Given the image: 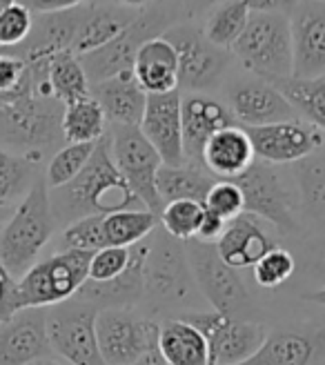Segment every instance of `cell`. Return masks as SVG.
Listing matches in <instances>:
<instances>
[{
    "instance_id": "cell-1",
    "label": "cell",
    "mask_w": 325,
    "mask_h": 365,
    "mask_svg": "<svg viewBox=\"0 0 325 365\" xmlns=\"http://www.w3.org/2000/svg\"><path fill=\"white\" fill-rule=\"evenodd\" d=\"M49 203L53 221L63 223L65 227L85 216H105L120 210H145L116 170L107 134L96 143L92 158L74 180L58 190H49Z\"/></svg>"
},
{
    "instance_id": "cell-2",
    "label": "cell",
    "mask_w": 325,
    "mask_h": 365,
    "mask_svg": "<svg viewBox=\"0 0 325 365\" xmlns=\"http://www.w3.org/2000/svg\"><path fill=\"white\" fill-rule=\"evenodd\" d=\"M65 105L33 91L31 74L9 94L0 96V143L18 154L43 158L45 150L63 138L61 120Z\"/></svg>"
},
{
    "instance_id": "cell-3",
    "label": "cell",
    "mask_w": 325,
    "mask_h": 365,
    "mask_svg": "<svg viewBox=\"0 0 325 365\" xmlns=\"http://www.w3.org/2000/svg\"><path fill=\"white\" fill-rule=\"evenodd\" d=\"M56 221L49 203V187L38 178L0 227V263L18 281L36 263L49 243Z\"/></svg>"
},
{
    "instance_id": "cell-4",
    "label": "cell",
    "mask_w": 325,
    "mask_h": 365,
    "mask_svg": "<svg viewBox=\"0 0 325 365\" xmlns=\"http://www.w3.org/2000/svg\"><path fill=\"white\" fill-rule=\"evenodd\" d=\"M232 51L239 63L261 81L272 85L290 81L294 71L290 16L252 14Z\"/></svg>"
},
{
    "instance_id": "cell-5",
    "label": "cell",
    "mask_w": 325,
    "mask_h": 365,
    "mask_svg": "<svg viewBox=\"0 0 325 365\" xmlns=\"http://www.w3.org/2000/svg\"><path fill=\"white\" fill-rule=\"evenodd\" d=\"M92 252L63 250L58 254L36 261L21 279L16 281L18 303L25 307H53L78 294L89 279Z\"/></svg>"
},
{
    "instance_id": "cell-6",
    "label": "cell",
    "mask_w": 325,
    "mask_h": 365,
    "mask_svg": "<svg viewBox=\"0 0 325 365\" xmlns=\"http://www.w3.org/2000/svg\"><path fill=\"white\" fill-rule=\"evenodd\" d=\"M176 16L178 14L174 7L148 5L134 16V21L125 27V31L118 38H114L110 45H105L92 53H87V56H81L89 85L114 78L123 74V71H132L138 49L148 41L162 36L170 27L178 25Z\"/></svg>"
},
{
    "instance_id": "cell-7",
    "label": "cell",
    "mask_w": 325,
    "mask_h": 365,
    "mask_svg": "<svg viewBox=\"0 0 325 365\" xmlns=\"http://www.w3.org/2000/svg\"><path fill=\"white\" fill-rule=\"evenodd\" d=\"M196 292V283L185 254V243H180L167 232L154 230L148 241L145 259V297L160 307L187 305Z\"/></svg>"
},
{
    "instance_id": "cell-8",
    "label": "cell",
    "mask_w": 325,
    "mask_h": 365,
    "mask_svg": "<svg viewBox=\"0 0 325 365\" xmlns=\"http://www.w3.org/2000/svg\"><path fill=\"white\" fill-rule=\"evenodd\" d=\"M100 309L87 301L69 299L47 309V339L53 354L67 365H107L96 339Z\"/></svg>"
},
{
    "instance_id": "cell-9",
    "label": "cell",
    "mask_w": 325,
    "mask_h": 365,
    "mask_svg": "<svg viewBox=\"0 0 325 365\" xmlns=\"http://www.w3.org/2000/svg\"><path fill=\"white\" fill-rule=\"evenodd\" d=\"M185 254L194 283L210 301L212 309L229 319L243 321V314L252 307V299L237 269L221 261L219 252L212 243H201L196 239L187 241Z\"/></svg>"
},
{
    "instance_id": "cell-10",
    "label": "cell",
    "mask_w": 325,
    "mask_h": 365,
    "mask_svg": "<svg viewBox=\"0 0 325 365\" xmlns=\"http://www.w3.org/2000/svg\"><path fill=\"white\" fill-rule=\"evenodd\" d=\"M107 136H110V152L116 170L136 194L143 207L158 216L162 210L156 192V174L162 168L158 152L136 125H112V132Z\"/></svg>"
},
{
    "instance_id": "cell-11",
    "label": "cell",
    "mask_w": 325,
    "mask_h": 365,
    "mask_svg": "<svg viewBox=\"0 0 325 365\" xmlns=\"http://www.w3.org/2000/svg\"><path fill=\"white\" fill-rule=\"evenodd\" d=\"M178 319L194 325L207 343V365H239L265 341V327L229 319L216 309H190Z\"/></svg>"
},
{
    "instance_id": "cell-12",
    "label": "cell",
    "mask_w": 325,
    "mask_h": 365,
    "mask_svg": "<svg viewBox=\"0 0 325 365\" xmlns=\"http://www.w3.org/2000/svg\"><path fill=\"white\" fill-rule=\"evenodd\" d=\"M160 325L145 319L132 307L100 309L96 317L98 350L107 365H132L158 345Z\"/></svg>"
},
{
    "instance_id": "cell-13",
    "label": "cell",
    "mask_w": 325,
    "mask_h": 365,
    "mask_svg": "<svg viewBox=\"0 0 325 365\" xmlns=\"http://www.w3.org/2000/svg\"><path fill=\"white\" fill-rule=\"evenodd\" d=\"M234 182L243 194L245 214L265 218L283 232H292L296 227L292 192L274 165L254 160L241 176L234 178Z\"/></svg>"
},
{
    "instance_id": "cell-14",
    "label": "cell",
    "mask_w": 325,
    "mask_h": 365,
    "mask_svg": "<svg viewBox=\"0 0 325 365\" xmlns=\"http://www.w3.org/2000/svg\"><path fill=\"white\" fill-rule=\"evenodd\" d=\"M162 38H167L178 56V85L192 91H203L219 83L229 63V53L225 49L214 47L203 31L192 25H174Z\"/></svg>"
},
{
    "instance_id": "cell-15",
    "label": "cell",
    "mask_w": 325,
    "mask_h": 365,
    "mask_svg": "<svg viewBox=\"0 0 325 365\" xmlns=\"http://www.w3.org/2000/svg\"><path fill=\"white\" fill-rule=\"evenodd\" d=\"M257 160L269 165H296L325 143V134L312 123L294 118L263 127H245Z\"/></svg>"
},
{
    "instance_id": "cell-16",
    "label": "cell",
    "mask_w": 325,
    "mask_h": 365,
    "mask_svg": "<svg viewBox=\"0 0 325 365\" xmlns=\"http://www.w3.org/2000/svg\"><path fill=\"white\" fill-rule=\"evenodd\" d=\"M180 105H183V96L178 94V89L167 94H150L138 125L165 168H178L185 163Z\"/></svg>"
},
{
    "instance_id": "cell-17",
    "label": "cell",
    "mask_w": 325,
    "mask_h": 365,
    "mask_svg": "<svg viewBox=\"0 0 325 365\" xmlns=\"http://www.w3.org/2000/svg\"><path fill=\"white\" fill-rule=\"evenodd\" d=\"M294 81L325 76V0H301L290 16Z\"/></svg>"
},
{
    "instance_id": "cell-18",
    "label": "cell",
    "mask_w": 325,
    "mask_h": 365,
    "mask_svg": "<svg viewBox=\"0 0 325 365\" xmlns=\"http://www.w3.org/2000/svg\"><path fill=\"white\" fill-rule=\"evenodd\" d=\"M325 356V327L294 325L267 332L261 348L239 365H316Z\"/></svg>"
},
{
    "instance_id": "cell-19",
    "label": "cell",
    "mask_w": 325,
    "mask_h": 365,
    "mask_svg": "<svg viewBox=\"0 0 325 365\" xmlns=\"http://www.w3.org/2000/svg\"><path fill=\"white\" fill-rule=\"evenodd\" d=\"M45 319V307H25L0 323V365H31L53 354Z\"/></svg>"
},
{
    "instance_id": "cell-20",
    "label": "cell",
    "mask_w": 325,
    "mask_h": 365,
    "mask_svg": "<svg viewBox=\"0 0 325 365\" xmlns=\"http://www.w3.org/2000/svg\"><path fill=\"white\" fill-rule=\"evenodd\" d=\"M229 112L243 127H263L294 120L299 112L283 96V91L267 81H241L229 89Z\"/></svg>"
},
{
    "instance_id": "cell-21",
    "label": "cell",
    "mask_w": 325,
    "mask_h": 365,
    "mask_svg": "<svg viewBox=\"0 0 325 365\" xmlns=\"http://www.w3.org/2000/svg\"><path fill=\"white\" fill-rule=\"evenodd\" d=\"M180 116H183V152L185 163L203 168V150L205 143L223 127L237 125L229 107L219 103L216 98L203 94H190L180 105Z\"/></svg>"
},
{
    "instance_id": "cell-22",
    "label": "cell",
    "mask_w": 325,
    "mask_h": 365,
    "mask_svg": "<svg viewBox=\"0 0 325 365\" xmlns=\"http://www.w3.org/2000/svg\"><path fill=\"white\" fill-rule=\"evenodd\" d=\"M145 259H148V239L130 247V263L120 277L107 283L87 281L76 299L96 305L98 309L110 307H132L145 297Z\"/></svg>"
},
{
    "instance_id": "cell-23",
    "label": "cell",
    "mask_w": 325,
    "mask_h": 365,
    "mask_svg": "<svg viewBox=\"0 0 325 365\" xmlns=\"http://www.w3.org/2000/svg\"><path fill=\"white\" fill-rule=\"evenodd\" d=\"M257 160L252 140L241 125H229L216 132L203 150V170L219 180H234Z\"/></svg>"
},
{
    "instance_id": "cell-24",
    "label": "cell",
    "mask_w": 325,
    "mask_h": 365,
    "mask_svg": "<svg viewBox=\"0 0 325 365\" xmlns=\"http://www.w3.org/2000/svg\"><path fill=\"white\" fill-rule=\"evenodd\" d=\"M214 247L225 265L234 269H245L254 267L259 259L274 247V243L265 234V230L254 221V216L241 214L227 223L225 232L214 243Z\"/></svg>"
},
{
    "instance_id": "cell-25",
    "label": "cell",
    "mask_w": 325,
    "mask_h": 365,
    "mask_svg": "<svg viewBox=\"0 0 325 365\" xmlns=\"http://www.w3.org/2000/svg\"><path fill=\"white\" fill-rule=\"evenodd\" d=\"M132 74L145 94H167L178 89V56L167 38H152L134 58Z\"/></svg>"
},
{
    "instance_id": "cell-26",
    "label": "cell",
    "mask_w": 325,
    "mask_h": 365,
    "mask_svg": "<svg viewBox=\"0 0 325 365\" xmlns=\"http://www.w3.org/2000/svg\"><path fill=\"white\" fill-rule=\"evenodd\" d=\"M92 96L98 101L105 118L112 125H140L148 94L140 89L132 71H123L114 78L92 85Z\"/></svg>"
},
{
    "instance_id": "cell-27",
    "label": "cell",
    "mask_w": 325,
    "mask_h": 365,
    "mask_svg": "<svg viewBox=\"0 0 325 365\" xmlns=\"http://www.w3.org/2000/svg\"><path fill=\"white\" fill-rule=\"evenodd\" d=\"M132 9H112V7H87L83 23L76 31L74 45H71V53L76 56H87L105 45H110L114 38L125 31L134 21Z\"/></svg>"
},
{
    "instance_id": "cell-28",
    "label": "cell",
    "mask_w": 325,
    "mask_h": 365,
    "mask_svg": "<svg viewBox=\"0 0 325 365\" xmlns=\"http://www.w3.org/2000/svg\"><path fill=\"white\" fill-rule=\"evenodd\" d=\"M156 350L167 365H207L203 334L183 319H170L160 325Z\"/></svg>"
},
{
    "instance_id": "cell-29",
    "label": "cell",
    "mask_w": 325,
    "mask_h": 365,
    "mask_svg": "<svg viewBox=\"0 0 325 365\" xmlns=\"http://www.w3.org/2000/svg\"><path fill=\"white\" fill-rule=\"evenodd\" d=\"M214 178L203 168L183 163L178 168H165L162 165L156 174V192L160 203H172V200H196V203H205V196L212 190Z\"/></svg>"
},
{
    "instance_id": "cell-30",
    "label": "cell",
    "mask_w": 325,
    "mask_h": 365,
    "mask_svg": "<svg viewBox=\"0 0 325 365\" xmlns=\"http://www.w3.org/2000/svg\"><path fill=\"white\" fill-rule=\"evenodd\" d=\"M294 174L303 214L325 230V143L314 154L296 163Z\"/></svg>"
},
{
    "instance_id": "cell-31",
    "label": "cell",
    "mask_w": 325,
    "mask_h": 365,
    "mask_svg": "<svg viewBox=\"0 0 325 365\" xmlns=\"http://www.w3.org/2000/svg\"><path fill=\"white\" fill-rule=\"evenodd\" d=\"M107 118L98 101L89 94L81 101L65 105L61 132L67 145L71 143H98L107 132Z\"/></svg>"
},
{
    "instance_id": "cell-32",
    "label": "cell",
    "mask_w": 325,
    "mask_h": 365,
    "mask_svg": "<svg viewBox=\"0 0 325 365\" xmlns=\"http://www.w3.org/2000/svg\"><path fill=\"white\" fill-rule=\"evenodd\" d=\"M158 227V216L150 210H120L103 216L105 247H132Z\"/></svg>"
},
{
    "instance_id": "cell-33",
    "label": "cell",
    "mask_w": 325,
    "mask_h": 365,
    "mask_svg": "<svg viewBox=\"0 0 325 365\" xmlns=\"http://www.w3.org/2000/svg\"><path fill=\"white\" fill-rule=\"evenodd\" d=\"M47 83L51 89V96L63 105H69L92 94V85H89L83 63L71 51H61L49 61Z\"/></svg>"
},
{
    "instance_id": "cell-34",
    "label": "cell",
    "mask_w": 325,
    "mask_h": 365,
    "mask_svg": "<svg viewBox=\"0 0 325 365\" xmlns=\"http://www.w3.org/2000/svg\"><path fill=\"white\" fill-rule=\"evenodd\" d=\"M249 16L252 11L243 0H223V3H219L207 14L203 36L214 47L229 51L243 36L249 23Z\"/></svg>"
},
{
    "instance_id": "cell-35",
    "label": "cell",
    "mask_w": 325,
    "mask_h": 365,
    "mask_svg": "<svg viewBox=\"0 0 325 365\" xmlns=\"http://www.w3.org/2000/svg\"><path fill=\"white\" fill-rule=\"evenodd\" d=\"M41 158L16 154L0 148V207L14 205L18 198H25L36 178V165Z\"/></svg>"
},
{
    "instance_id": "cell-36",
    "label": "cell",
    "mask_w": 325,
    "mask_h": 365,
    "mask_svg": "<svg viewBox=\"0 0 325 365\" xmlns=\"http://www.w3.org/2000/svg\"><path fill=\"white\" fill-rule=\"evenodd\" d=\"M277 87L283 91V96L292 103V107L305 120L319 127L325 134V76L314 81L290 78L277 83Z\"/></svg>"
},
{
    "instance_id": "cell-37",
    "label": "cell",
    "mask_w": 325,
    "mask_h": 365,
    "mask_svg": "<svg viewBox=\"0 0 325 365\" xmlns=\"http://www.w3.org/2000/svg\"><path fill=\"white\" fill-rule=\"evenodd\" d=\"M203 214H205L203 203H196V200H172V203L162 205L158 214V225L172 239L187 243L196 239Z\"/></svg>"
},
{
    "instance_id": "cell-38",
    "label": "cell",
    "mask_w": 325,
    "mask_h": 365,
    "mask_svg": "<svg viewBox=\"0 0 325 365\" xmlns=\"http://www.w3.org/2000/svg\"><path fill=\"white\" fill-rule=\"evenodd\" d=\"M94 148H96V143H71L61 148L47 165V172H45L47 187L58 190L74 180L87 165V160L92 158Z\"/></svg>"
},
{
    "instance_id": "cell-39",
    "label": "cell",
    "mask_w": 325,
    "mask_h": 365,
    "mask_svg": "<svg viewBox=\"0 0 325 365\" xmlns=\"http://www.w3.org/2000/svg\"><path fill=\"white\" fill-rule=\"evenodd\" d=\"M254 269V281L257 285L269 289V287H279L287 279H292V274L296 269V261L292 257V252H287L283 247H272L265 257L259 259V263L252 267Z\"/></svg>"
},
{
    "instance_id": "cell-40",
    "label": "cell",
    "mask_w": 325,
    "mask_h": 365,
    "mask_svg": "<svg viewBox=\"0 0 325 365\" xmlns=\"http://www.w3.org/2000/svg\"><path fill=\"white\" fill-rule=\"evenodd\" d=\"M63 250H78V252H98L105 247L103 239V216H85L78 221L69 223L61 236Z\"/></svg>"
},
{
    "instance_id": "cell-41",
    "label": "cell",
    "mask_w": 325,
    "mask_h": 365,
    "mask_svg": "<svg viewBox=\"0 0 325 365\" xmlns=\"http://www.w3.org/2000/svg\"><path fill=\"white\" fill-rule=\"evenodd\" d=\"M33 27V14L23 5L16 3L0 14V49L11 51L21 47L31 34Z\"/></svg>"
},
{
    "instance_id": "cell-42",
    "label": "cell",
    "mask_w": 325,
    "mask_h": 365,
    "mask_svg": "<svg viewBox=\"0 0 325 365\" xmlns=\"http://www.w3.org/2000/svg\"><path fill=\"white\" fill-rule=\"evenodd\" d=\"M203 207L229 223L243 214V194L234 180H216L205 196Z\"/></svg>"
},
{
    "instance_id": "cell-43",
    "label": "cell",
    "mask_w": 325,
    "mask_h": 365,
    "mask_svg": "<svg viewBox=\"0 0 325 365\" xmlns=\"http://www.w3.org/2000/svg\"><path fill=\"white\" fill-rule=\"evenodd\" d=\"M130 263V247H103L92 254L89 261V279L94 283H107L125 272Z\"/></svg>"
},
{
    "instance_id": "cell-44",
    "label": "cell",
    "mask_w": 325,
    "mask_h": 365,
    "mask_svg": "<svg viewBox=\"0 0 325 365\" xmlns=\"http://www.w3.org/2000/svg\"><path fill=\"white\" fill-rule=\"evenodd\" d=\"M25 74H27V65L18 56H14V53L0 49V96L14 91L23 83Z\"/></svg>"
},
{
    "instance_id": "cell-45",
    "label": "cell",
    "mask_w": 325,
    "mask_h": 365,
    "mask_svg": "<svg viewBox=\"0 0 325 365\" xmlns=\"http://www.w3.org/2000/svg\"><path fill=\"white\" fill-rule=\"evenodd\" d=\"M16 312H21L16 279L3 267V263H0V323L9 321Z\"/></svg>"
},
{
    "instance_id": "cell-46",
    "label": "cell",
    "mask_w": 325,
    "mask_h": 365,
    "mask_svg": "<svg viewBox=\"0 0 325 365\" xmlns=\"http://www.w3.org/2000/svg\"><path fill=\"white\" fill-rule=\"evenodd\" d=\"M252 14H279L292 16L301 5V0H243Z\"/></svg>"
},
{
    "instance_id": "cell-47",
    "label": "cell",
    "mask_w": 325,
    "mask_h": 365,
    "mask_svg": "<svg viewBox=\"0 0 325 365\" xmlns=\"http://www.w3.org/2000/svg\"><path fill=\"white\" fill-rule=\"evenodd\" d=\"M225 227H227V223L223 221V218H219L216 214H212L210 210H205L201 227H198V234H196V241L214 245L216 241L221 239V234L225 232Z\"/></svg>"
},
{
    "instance_id": "cell-48",
    "label": "cell",
    "mask_w": 325,
    "mask_h": 365,
    "mask_svg": "<svg viewBox=\"0 0 325 365\" xmlns=\"http://www.w3.org/2000/svg\"><path fill=\"white\" fill-rule=\"evenodd\" d=\"M21 3L33 14H56V11H69L83 7L85 0H21Z\"/></svg>"
},
{
    "instance_id": "cell-49",
    "label": "cell",
    "mask_w": 325,
    "mask_h": 365,
    "mask_svg": "<svg viewBox=\"0 0 325 365\" xmlns=\"http://www.w3.org/2000/svg\"><path fill=\"white\" fill-rule=\"evenodd\" d=\"M310 257H312V267L319 274H325V239L310 247Z\"/></svg>"
},
{
    "instance_id": "cell-50",
    "label": "cell",
    "mask_w": 325,
    "mask_h": 365,
    "mask_svg": "<svg viewBox=\"0 0 325 365\" xmlns=\"http://www.w3.org/2000/svg\"><path fill=\"white\" fill-rule=\"evenodd\" d=\"M132 365H167V363L162 361V356L158 354V350H154V352H148L145 356H140L138 361H134Z\"/></svg>"
},
{
    "instance_id": "cell-51",
    "label": "cell",
    "mask_w": 325,
    "mask_h": 365,
    "mask_svg": "<svg viewBox=\"0 0 325 365\" xmlns=\"http://www.w3.org/2000/svg\"><path fill=\"white\" fill-rule=\"evenodd\" d=\"M305 301H310L314 305H321L325 307V287L316 289V292H310V294H305Z\"/></svg>"
},
{
    "instance_id": "cell-52",
    "label": "cell",
    "mask_w": 325,
    "mask_h": 365,
    "mask_svg": "<svg viewBox=\"0 0 325 365\" xmlns=\"http://www.w3.org/2000/svg\"><path fill=\"white\" fill-rule=\"evenodd\" d=\"M118 3L125 7V9H143L152 5V0H118Z\"/></svg>"
},
{
    "instance_id": "cell-53",
    "label": "cell",
    "mask_w": 325,
    "mask_h": 365,
    "mask_svg": "<svg viewBox=\"0 0 325 365\" xmlns=\"http://www.w3.org/2000/svg\"><path fill=\"white\" fill-rule=\"evenodd\" d=\"M223 0H185V7L198 9V7H207V5H219Z\"/></svg>"
},
{
    "instance_id": "cell-54",
    "label": "cell",
    "mask_w": 325,
    "mask_h": 365,
    "mask_svg": "<svg viewBox=\"0 0 325 365\" xmlns=\"http://www.w3.org/2000/svg\"><path fill=\"white\" fill-rule=\"evenodd\" d=\"M31 365H67V363H61V361H56V359H41V361H36V363H31Z\"/></svg>"
},
{
    "instance_id": "cell-55",
    "label": "cell",
    "mask_w": 325,
    "mask_h": 365,
    "mask_svg": "<svg viewBox=\"0 0 325 365\" xmlns=\"http://www.w3.org/2000/svg\"><path fill=\"white\" fill-rule=\"evenodd\" d=\"M14 3H16V0H0V14H3L7 7H11Z\"/></svg>"
},
{
    "instance_id": "cell-56",
    "label": "cell",
    "mask_w": 325,
    "mask_h": 365,
    "mask_svg": "<svg viewBox=\"0 0 325 365\" xmlns=\"http://www.w3.org/2000/svg\"><path fill=\"white\" fill-rule=\"evenodd\" d=\"M5 218H7V212H5V207H0V227L5 225Z\"/></svg>"
}]
</instances>
